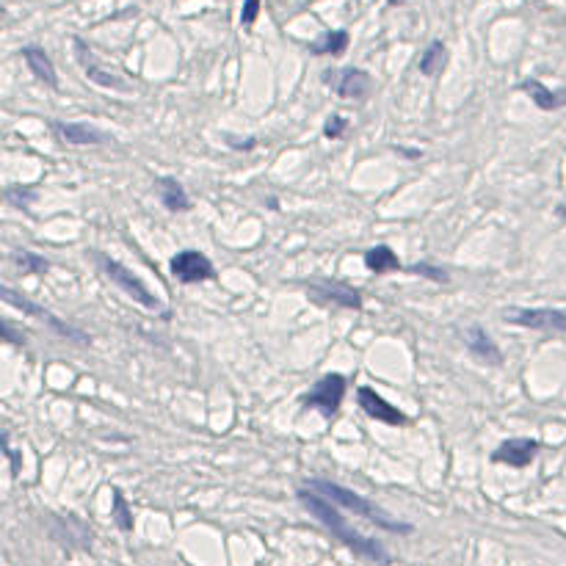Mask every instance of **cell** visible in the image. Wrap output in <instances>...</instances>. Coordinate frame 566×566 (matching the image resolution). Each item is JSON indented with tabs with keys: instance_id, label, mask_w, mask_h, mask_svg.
<instances>
[{
	"instance_id": "cell-12",
	"label": "cell",
	"mask_w": 566,
	"mask_h": 566,
	"mask_svg": "<svg viewBox=\"0 0 566 566\" xmlns=\"http://www.w3.org/2000/svg\"><path fill=\"white\" fill-rule=\"evenodd\" d=\"M75 50H78V58H81V64H83V72H86V78L91 83H97V86L102 88H116V91H128V83L119 78V75H114V72H105L102 67H97L94 64V58H91V50L86 47L83 39H75Z\"/></svg>"
},
{
	"instance_id": "cell-2",
	"label": "cell",
	"mask_w": 566,
	"mask_h": 566,
	"mask_svg": "<svg viewBox=\"0 0 566 566\" xmlns=\"http://www.w3.org/2000/svg\"><path fill=\"white\" fill-rule=\"evenodd\" d=\"M306 489L318 492L321 497H326V500L335 503L337 508H346V511H353V514L365 517L368 523H373L376 527H384V530H390V533H412V525L409 523L395 520L387 511H382L376 503H370L368 497L351 492V489L340 486V483H332V480H323V478H309L306 480Z\"/></svg>"
},
{
	"instance_id": "cell-16",
	"label": "cell",
	"mask_w": 566,
	"mask_h": 566,
	"mask_svg": "<svg viewBox=\"0 0 566 566\" xmlns=\"http://www.w3.org/2000/svg\"><path fill=\"white\" fill-rule=\"evenodd\" d=\"M158 188H161V202H163L166 210H172V213H185V210H191V199H188L185 188L177 182L175 177H161V180H158Z\"/></svg>"
},
{
	"instance_id": "cell-13",
	"label": "cell",
	"mask_w": 566,
	"mask_h": 566,
	"mask_svg": "<svg viewBox=\"0 0 566 566\" xmlns=\"http://www.w3.org/2000/svg\"><path fill=\"white\" fill-rule=\"evenodd\" d=\"M55 130L72 147H100V144H108L105 133L97 130L94 125H83V122H58Z\"/></svg>"
},
{
	"instance_id": "cell-17",
	"label": "cell",
	"mask_w": 566,
	"mask_h": 566,
	"mask_svg": "<svg viewBox=\"0 0 566 566\" xmlns=\"http://www.w3.org/2000/svg\"><path fill=\"white\" fill-rule=\"evenodd\" d=\"M520 88L530 94V100H533L536 108H541V111H558L566 102L564 91H561V94H558V91H550V88L544 86V83H539V81H523Z\"/></svg>"
},
{
	"instance_id": "cell-6",
	"label": "cell",
	"mask_w": 566,
	"mask_h": 566,
	"mask_svg": "<svg viewBox=\"0 0 566 566\" xmlns=\"http://www.w3.org/2000/svg\"><path fill=\"white\" fill-rule=\"evenodd\" d=\"M306 296L318 306H343V309L362 306V293L343 282H306Z\"/></svg>"
},
{
	"instance_id": "cell-22",
	"label": "cell",
	"mask_w": 566,
	"mask_h": 566,
	"mask_svg": "<svg viewBox=\"0 0 566 566\" xmlns=\"http://www.w3.org/2000/svg\"><path fill=\"white\" fill-rule=\"evenodd\" d=\"M14 260H17V265H20V268L34 271V274H44V271L50 268V260H47V257L31 255V252H17V255H14Z\"/></svg>"
},
{
	"instance_id": "cell-21",
	"label": "cell",
	"mask_w": 566,
	"mask_h": 566,
	"mask_svg": "<svg viewBox=\"0 0 566 566\" xmlns=\"http://www.w3.org/2000/svg\"><path fill=\"white\" fill-rule=\"evenodd\" d=\"M111 517H114V523L119 525V530H125V533L133 530V514H130V508H128V503H125V494H122L119 489H114V508H111Z\"/></svg>"
},
{
	"instance_id": "cell-15",
	"label": "cell",
	"mask_w": 566,
	"mask_h": 566,
	"mask_svg": "<svg viewBox=\"0 0 566 566\" xmlns=\"http://www.w3.org/2000/svg\"><path fill=\"white\" fill-rule=\"evenodd\" d=\"M22 58L28 64V69L42 81L47 88H58V75H55V67L50 61V55L44 53L42 47H22Z\"/></svg>"
},
{
	"instance_id": "cell-27",
	"label": "cell",
	"mask_w": 566,
	"mask_h": 566,
	"mask_svg": "<svg viewBox=\"0 0 566 566\" xmlns=\"http://www.w3.org/2000/svg\"><path fill=\"white\" fill-rule=\"evenodd\" d=\"M395 152H400V155H403V158H412V161H417V158H420V155H423V152H420V149H406V147H395Z\"/></svg>"
},
{
	"instance_id": "cell-19",
	"label": "cell",
	"mask_w": 566,
	"mask_h": 566,
	"mask_svg": "<svg viewBox=\"0 0 566 566\" xmlns=\"http://www.w3.org/2000/svg\"><path fill=\"white\" fill-rule=\"evenodd\" d=\"M445 64H447V47L439 42H431L426 47V53L420 55V61H417V69L423 72V75H429V78H434L439 75L442 69H445Z\"/></svg>"
},
{
	"instance_id": "cell-5",
	"label": "cell",
	"mask_w": 566,
	"mask_h": 566,
	"mask_svg": "<svg viewBox=\"0 0 566 566\" xmlns=\"http://www.w3.org/2000/svg\"><path fill=\"white\" fill-rule=\"evenodd\" d=\"M3 299L8 302L11 306H17L20 312H25V315H31V318H36V321H42L47 323L58 337H64V340H72V343H81V346H88L91 343V337L83 335L81 329H75V326H69L67 321H61V318H55L53 312H47L42 309L39 304H34V302H28L25 296H17L14 290H8V288H3Z\"/></svg>"
},
{
	"instance_id": "cell-23",
	"label": "cell",
	"mask_w": 566,
	"mask_h": 566,
	"mask_svg": "<svg viewBox=\"0 0 566 566\" xmlns=\"http://www.w3.org/2000/svg\"><path fill=\"white\" fill-rule=\"evenodd\" d=\"M412 271L420 274V276H429V279H434V282H447V271L436 268V265H431V262H420V265H415Z\"/></svg>"
},
{
	"instance_id": "cell-1",
	"label": "cell",
	"mask_w": 566,
	"mask_h": 566,
	"mask_svg": "<svg viewBox=\"0 0 566 566\" xmlns=\"http://www.w3.org/2000/svg\"><path fill=\"white\" fill-rule=\"evenodd\" d=\"M296 497L302 500V506H304L318 523L323 525L337 541H343L349 550H353L356 555L370 558V561H376V564H382V566L390 564V553H387L376 539H368V536H362L359 530H353V527L340 517V511H337L335 503H329L326 497H321L318 492H312V489H306V486H302V489L296 492Z\"/></svg>"
},
{
	"instance_id": "cell-7",
	"label": "cell",
	"mask_w": 566,
	"mask_h": 566,
	"mask_svg": "<svg viewBox=\"0 0 566 566\" xmlns=\"http://www.w3.org/2000/svg\"><path fill=\"white\" fill-rule=\"evenodd\" d=\"M506 321L536 332H566V309H508Z\"/></svg>"
},
{
	"instance_id": "cell-18",
	"label": "cell",
	"mask_w": 566,
	"mask_h": 566,
	"mask_svg": "<svg viewBox=\"0 0 566 566\" xmlns=\"http://www.w3.org/2000/svg\"><path fill=\"white\" fill-rule=\"evenodd\" d=\"M349 31H329L326 36H321L318 42L309 44V53L312 55H343L349 50Z\"/></svg>"
},
{
	"instance_id": "cell-11",
	"label": "cell",
	"mask_w": 566,
	"mask_h": 566,
	"mask_svg": "<svg viewBox=\"0 0 566 566\" xmlns=\"http://www.w3.org/2000/svg\"><path fill=\"white\" fill-rule=\"evenodd\" d=\"M539 453V442L536 439H527V436H514V439H506L503 445L494 447L492 453V461L497 464H508V467H527Z\"/></svg>"
},
{
	"instance_id": "cell-24",
	"label": "cell",
	"mask_w": 566,
	"mask_h": 566,
	"mask_svg": "<svg viewBox=\"0 0 566 566\" xmlns=\"http://www.w3.org/2000/svg\"><path fill=\"white\" fill-rule=\"evenodd\" d=\"M346 130H349V122H346L343 116H337V114H335V116H332V119L326 122V128H323V135H326V138H340V135H343Z\"/></svg>"
},
{
	"instance_id": "cell-14",
	"label": "cell",
	"mask_w": 566,
	"mask_h": 566,
	"mask_svg": "<svg viewBox=\"0 0 566 566\" xmlns=\"http://www.w3.org/2000/svg\"><path fill=\"white\" fill-rule=\"evenodd\" d=\"M464 340H467V349L473 351V356L480 359V362H486V365H500L503 362V353L497 349V343L486 335V329L470 326L467 335H464Z\"/></svg>"
},
{
	"instance_id": "cell-8",
	"label": "cell",
	"mask_w": 566,
	"mask_h": 566,
	"mask_svg": "<svg viewBox=\"0 0 566 566\" xmlns=\"http://www.w3.org/2000/svg\"><path fill=\"white\" fill-rule=\"evenodd\" d=\"M172 274L182 285H194V282H205V279H213V262L208 260L202 252H194V249H185L172 257Z\"/></svg>"
},
{
	"instance_id": "cell-4",
	"label": "cell",
	"mask_w": 566,
	"mask_h": 566,
	"mask_svg": "<svg viewBox=\"0 0 566 566\" xmlns=\"http://www.w3.org/2000/svg\"><path fill=\"white\" fill-rule=\"evenodd\" d=\"M343 395H346V376L340 373H326L323 379H318L309 390L304 392L302 403L309 409H318L326 420H332L343 403Z\"/></svg>"
},
{
	"instance_id": "cell-25",
	"label": "cell",
	"mask_w": 566,
	"mask_h": 566,
	"mask_svg": "<svg viewBox=\"0 0 566 566\" xmlns=\"http://www.w3.org/2000/svg\"><path fill=\"white\" fill-rule=\"evenodd\" d=\"M257 14H260V0H246L243 8H241V22L249 28V25H255Z\"/></svg>"
},
{
	"instance_id": "cell-28",
	"label": "cell",
	"mask_w": 566,
	"mask_h": 566,
	"mask_svg": "<svg viewBox=\"0 0 566 566\" xmlns=\"http://www.w3.org/2000/svg\"><path fill=\"white\" fill-rule=\"evenodd\" d=\"M398 3H403V0H390V6H398Z\"/></svg>"
},
{
	"instance_id": "cell-10",
	"label": "cell",
	"mask_w": 566,
	"mask_h": 566,
	"mask_svg": "<svg viewBox=\"0 0 566 566\" xmlns=\"http://www.w3.org/2000/svg\"><path fill=\"white\" fill-rule=\"evenodd\" d=\"M323 81L332 83L335 91L343 97V100H362L368 97L370 91V75L365 69H337V72H323Z\"/></svg>"
},
{
	"instance_id": "cell-9",
	"label": "cell",
	"mask_w": 566,
	"mask_h": 566,
	"mask_svg": "<svg viewBox=\"0 0 566 566\" xmlns=\"http://www.w3.org/2000/svg\"><path fill=\"white\" fill-rule=\"evenodd\" d=\"M356 400H359V406H362V412H365L368 417L379 420V423H387V426H406V423H409L406 415H403L398 406H392L390 400H384L379 392L370 390V387H359V390H356Z\"/></svg>"
},
{
	"instance_id": "cell-3",
	"label": "cell",
	"mask_w": 566,
	"mask_h": 566,
	"mask_svg": "<svg viewBox=\"0 0 566 566\" xmlns=\"http://www.w3.org/2000/svg\"><path fill=\"white\" fill-rule=\"evenodd\" d=\"M100 268H102V274L111 279V285H116L122 293H128L135 304L147 306V309H161V306H163V302H161L133 271H128L122 262L111 260V257H100Z\"/></svg>"
},
{
	"instance_id": "cell-20",
	"label": "cell",
	"mask_w": 566,
	"mask_h": 566,
	"mask_svg": "<svg viewBox=\"0 0 566 566\" xmlns=\"http://www.w3.org/2000/svg\"><path fill=\"white\" fill-rule=\"evenodd\" d=\"M365 265L370 274H390V271H400V260L392 252L390 246H376L365 255Z\"/></svg>"
},
{
	"instance_id": "cell-26",
	"label": "cell",
	"mask_w": 566,
	"mask_h": 566,
	"mask_svg": "<svg viewBox=\"0 0 566 566\" xmlns=\"http://www.w3.org/2000/svg\"><path fill=\"white\" fill-rule=\"evenodd\" d=\"M227 144L235 147V149H252L257 141L255 138H232V135H227Z\"/></svg>"
}]
</instances>
